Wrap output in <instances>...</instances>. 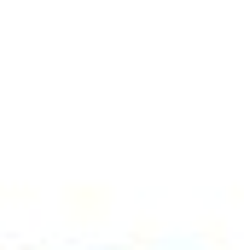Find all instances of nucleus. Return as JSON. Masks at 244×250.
I'll use <instances>...</instances> for the list:
<instances>
[]
</instances>
